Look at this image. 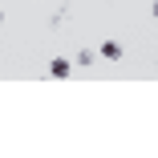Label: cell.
<instances>
[{"label": "cell", "instance_id": "3957f363", "mask_svg": "<svg viewBox=\"0 0 158 158\" xmlns=\"http://www.w3.org/2000/svg\"><path fill=\"white\" fill-rule=\"evenodd\" d=\"M0 20H4V12H0Z\"/></svg>", "mask_w": 158, "mask_h": 158}, {"label": "cell", "instance_id": "6da1fadb", "mask_svg": "<svg viewBox=\"0 0 158 158\" xmlns=\"http://www.w3.org/2000/svg\"><path fill=\"white\" fill-rule=\"evenodd\" d=\"M49 73H53V77H69V73H73V61H69V57H53V61H49Z\"/></svg>", "mask_w": 158, "mask_h": 158}, {"label": "cell", "instance_id": "7a4b0ae2", "mask_svg": "<svg viewBox=\"0 0 158 158\" xmlns=\"http://www.w3.org/2000/svg\"><path fill=\"white\" fill-rule=\"evenodd\" d=\"M122 53H126L122 41H106V45H102V57H106V61H122Z\"/></svg>", "mask_w": 158, "mask_h": 158}]
</instances>
